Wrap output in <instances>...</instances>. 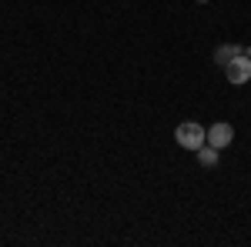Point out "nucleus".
<instances>
[{
  "label": "nucleus",
  "mask_w": 251,
  "mask_h": 247,
  "mask_svg": "<svg viewBox=\"0 0 251 247\" xmlns=\"http://www.w3.org/2000/svg\"><path fill=\"white\" fill-rule=\"evenodd\" d=\"M238 54H248V57H251L248 47H234V44H225V47H218V50H214V64H221V67H225V64H231Z\"/></svg>",
  "instance_id": "obj_4"
},
{
  "label": "nucleus",
  "mask_w": 251,
  "mask_h": 247,
  "mask_svg": "<svg viewBox=\"0 0 251 247\" xmlns=\"http://www.w3.org/2000/svg\"><path fill=\"white\" fill-rule=\"evenodd\" d=\"M231 140H234V127H231V124L218 120V124H211V127H208V144H211V147L225 151V147H228Z\"/></svg>",
  "instance_id": "obj_3"
},
{
  "label": "nucleus",
  "mask_w": 251,
  "mask_h": 247,
  "mask_svg": "<svg viewBox=\"0 0 251 247\" xmlns=\"http://www.w3.org/2000/svg\"><path fill=\"white\" fill-rule=\"evenodd\" d=\"M198 3H208V0H198Z\"/></svg>",
  "instance_id": "obj_6"
},
{
  "label": "nucleus",
  "mask_w": 251,
  "mask_h": 247,
  "mask_svg": "<svg viewBox=\"0 0 251 247\" xmlns=\"http://www.w3.org/2000/svg\"><path fill=\"white\" fill-rule=\"evenodd\" d=\"M225 77H228V84H248L251 80V57L248 54H238L231 64H225Z\"/></svg>",
  "instance_id": "obj_2"
},
{
  "label": "nucleus",
  "mask_w": 251,
  "mask_h": 247,
  "mask_svg": "<svg viewBox=\"0 0 251 247\" xmlns=\"http://www.w3.org/2000/svg\"><path fill=\"white\" fill-rule=\"evenodd\" d=\"M194 154H198V164H201V167H208V171H211V167H218V147H211V144H201Z\"/></svg>",
  "instance_id": "obj_5"
},
{
  "label": "nucleus",
  "mask_w": 251,
  "mask_h": 247,
  "mask_svg": "<svg viewBox=\"0 0 251 247\" xmlns=\"http://www.w3.org/2000/svg\"><path fill=\"white\" fill-rule=\"evenodd\" d=\"M174 140H177L184 151H198L201 144H208V131H204L198 120H184V124H177V131H174Z\"/></svg>",
  "instance_id": "obj_1"
}]
</instances>
